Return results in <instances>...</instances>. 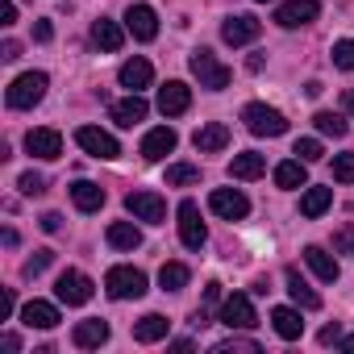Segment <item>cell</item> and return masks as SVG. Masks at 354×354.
Returning <instances> with one entry per match:
<instances>
[{
	"label": "cell",
	"mask_w": 354,
	"mask_h": 354,
	"mask_svg": "<svg viewBox=\"0 0 354 354\" xmlns=\"http://www.w3.org/2000/svg\"><path fill=\"white\" fill-rule=\"evenodd\" d=\"M188 67H192V75L201 80V88H209V92H221V88H230V80H234V71L213 55V50H192V59H188Z\"/></svg>",
	"instance_id": "cell-1"
},
{
	"label": "cell",
	"mask_w": 354,
	"mask_h": 354,
	"mask_svg": "<svg viewBox=\"0 0 354 354\" xmlns=\"http://www.w3.org/2000/svg\"><path fill=\"white\" fill-rule=\"evenodd\" d=\"M46 88H50L46 71H26V75H17V80L9 84L5 104H9V109H34V104H42Z\"/></svg>",
	"instance_id": "cell-2"
},
{
	"label": "cell",
	"mask_w": 354,
	"mask_h": 354,
	"mask_svg": "<svg viewBox=\"0 0 354 354\" xmlns=\"http://www.w3.org/2000/svg\"><path fill=\"white\" fill-rule=\"evenodd\" d=\"M242 121H246V129L254 138H279V133H288V117L279 109H271V104H259V100L242 109Z\"/></svg>",
	"instance_id": "cell-3"
},
{
	"label": "cell",
	"mask_w": 354,
	"mask_h": 354,
	"mask_svg": "<svg viewBox=\"0 0 354 354\" xmlns=\"http://www.w3.org/2000/svg\"><path fill=\"white\" fill-rule=\"evenodd\" d=\"M104 292H109L113 300H138V296H146V275H142L138 267H109Z\"/></svg>",
	"instance_id": "cell-4"
},
{
	"label": "cell",
	"mask_w": 354,
	"mask_h": 354,
	"mask_svg": "<svg viewBox=\"0 0 354 354\" xmlns=\"http://www.w3.org/2000/svg\"><path fill=\"white\" fill-rule=\"evenodd\" d=\"M125 209L133 213V221H146V225H162L167 221V201L158 192H146V188L129 192L125 196Z\"/></svg>",
	"instance_id": "cell-5"
},
{
	"label": "cell",
	"mask_w": 354,
	"mask_h": 354,
	"mask_svg": "<svg viewBox=\"0 0 354 354\" xmlns=\"http://www.w3.org/2000/svg\"><path fill=\"white\" fill-rule=\"evenodd\" d=\"M180 242H184L188 250H201V246L209 242V230H205V221H201V205H196V201H180Z\"/></svg>",
	"instance_id": "cell-6"
},
{
	"label": "cell",
	"mask_w": 354,
	"mask_h": 354,
	"mask_svg": "<svg viewBox=\"0 0 354 354\" xmlns=\"http://www.w3.org/2000/svg\"><path fill=\"white\" fill-rule=\"evenodd\" d=\"M321 13V0H283L275 9V26L283 30H300V26H313Z\"/></svg>",
	"instance_id": "cell-7"
},
{
	"label": "cell",
	"mask_w": 354,
	"mask_h": 354,
	"mask_svg": "<svg viewBox=\"0 0 354 354\" xmlns=\"http://www.w3.org/2000/svg\"><path fill=\"white\" fill-rule=\"evenodd\" d=\"M217 321L221 325H230V329H254L259 325V313H254V304H250V296H242V292H234L225 304H221V313H217Z\"/></svg>",
	"instance_id": "cell-8"
},
{
	"label": "cell",
	"mask_w": 354,
	"mask_h": 354,
	"mask_svg": "<svg viewBox=\"0 0 354 354\" xmlns=\"http://www.w3.org/2000/svg\"><path fill=\"white\" fill-rule=\"evenodd\" d=\"M75 142H80L92 158H117V154H121L117 138H113V133H104L100 125H80V129H75Z\"/></svg>",
	"instance_id": "cell-9"
},
{
	"label": "cell",
	"mask_w": 354,
	"mask_h": 354,
	"mask_svg": "<svg viewBox=\"0 0 354 354\" xmlns=\"http://www.w3.org/2000/svg\"><path fill=\"white\" fill-rule=\"evenodd\" d=\"M55 296H59L63 304L80 308V304H88V300H92V279H88L84 271H63V275H59V283H55Z\"/></svg>",
	"instance_id": "cell-10"
},
{
	"label": "cell",
	"mask_w": 354,
	"mask_h": 354,
	"mask_svg": "<svg viewBox=\"0 0 354 354\" xmlns=\"http://www.w3.org/2000/svg\"><path fill=\"white\" fill-rule=\"evenodd\" d=\"M188 104H192V88L184 80H167L158 88V113L162 117H180V113H188Z\"/></svg>",
	"instance_id": "cell-11"
},
{
	"label": "cell",
	"mask_w": 354,
	"mask_h": 354,
	"mask_svg": "<svg viewBox=\"0 0 354 354\" xmlns=\"http://www.w3.org/2000/svg\"><path fill=\"white\" fill-rule=\"evenodd\" d=\"M209 209H213L217 217H225V221H242V217L250 213V201H246L238 188H217V192L209 196Z\"/></svg>",
	"instance_id": "cell-12"
},
{
	"label": "cell",
	"mask_w": 354,
	"mask_h": 354,
	"mask_svg": "<svg viewBox=\"0 0 354 354\" xmlns=\"http://www.w3.org/2000/svg\"><path fill=\"white\" fill-rule=\"evenodd\" d=\"M125 30L138 38V42H154L158 38V17L150 5H129L125 9Z\"/></svg>",
	"instance_id": "cell-13"
},
{
	"label": "cell",
	"mask_w": 354,
	"mask_h": 354,
	"mask_svg": "<svg viewBox=\"0 0 354 354\" xmlns=\"http://www.w3.org/2000/svg\"><path fill=\"white\" fill-rule=\"evenodd\" d=\"M259 34H263V21L250 17V13H238V17H230V21L221 26V38H225L230 46H246V42H254Z\"/></svg>",
	"instance_id": "cell-14"
},
{
	"label": "cell",
	"mask_w": 354,
	"mask_h": 354,
	"mask_svg": "<svg viewBox=\"0 0 354 354\" xmlns=\"http://www.w3.org/2000/svg\"><path fill=\"white\" fill-rule=\"evenodd\" d=\"M26 150L34 154V158H59L63 154V133L59 129H30L26 133Z\"/></svg>",
	"instance_id": "cell-15"
},
{
	"label": "cell",
	"mask_w": 354,
	"mask_h": 354,
	"mask_svg": "<svg viewBox=\"0 0 354 354\" xmlns=\"http://www.w3.org/2000/svg\"><path fill=\"white\" fill-rule=\"evenodd\" d=\"M175 142H180V138H175V129L171 125H158V129H150L142 138V158L146 162H158V158H167L175 150Z\"/></svg>",
	"instance_id": "cell-16"
},
{
	"label": "cell",
	"mask_w": 354,
	"mask_h": 354,
	"mask_svg": "<svg viewBox=\"0 0 354 354\" xmlns=\"http://www.w3.org/2000/svg\"><path fill=\"white\" fill-rule=\"evenodd\" d=\"M192 146H196L201 154H217V150H225V146H230V125H221V121L201 125V129L192 133Z\"/></svg>",
	"instance_id": "cell-17"
},
{
	"label": "cell",
	"mask_w": 354,
	"mask_h": 354,
	"mask_svg": "<svg viewBox=\"0 0 354 354\" xmlns=\"http://www.w3.org/2000/svg\"><path fill=\"white\" fill-rule=\"evenodd\" d=\"M146 113H150V104H146L138 92H129L125 100H117V104H113V121H117L121 129H133L138 121H146Z\"/></svg>",
	"instance_id": "cell-18"
},
{
	"label": "cell",
	"mask_w": 354,
	"mask_h": 354,
	"mask_svg": "<svg viewBox=\"0 0 354 354\" xmlns=\"http://www.w3.org/2000/svg\"><path fill=\"white\" fill-rule=\"evenodd\" d=\"M21 325H30V329H55L59 325V308L50 300H30L21 308Z\"/></svg>",
	"instance_id": "cell-19"
},
{
	"label": "cell",
	"mask_w": 354,
	"mask_h": 354,
	"mask_svg": "<svg viewBox=\"0 0 354 354\" xmlns=\"http://www.w3.org/2000/svg\"><path fill=\"white\" fill-rule=\"evenodd\" d=\"M71 342H75L80 350H96V346H104V342H109V321H100V317L80 321L75 333H71Z\"/></svg>",
	"instance_id": "cell-20"
},
{
	"label": "cell",
	"mask_w": 354,
	"mask_h": 354,
	"mask_svg": "<svg viewBox=\"0 0 354 354\" xmlns=\"http://www.w3.org/2000/svg\"><path fill=\"white\" fill-rule=\"evenodd\" d=\"M117 80H121V88H129V92H138V88H146V84L154 80V67H150L146 59H129V63H121V71H117Z\"/></svg>",
	"instance_id": "cell-21"
},
{
	"label": "cell",
	"mask_w": 354,
	"mask_h": 354,
	"mask_svg": "<svg viewBox=\"0 0 354 354\" xmlns=\"http://www.w3.org/2000/svg\"><path fill=\"white\" fill-rule=\"evenodd\" d=\"M304 263L313 267V275L321 279V283H333L337 275H342V267H337V259H329L321 246H304Z\"/></svg>",
	"instance_id": "cell-22"
},
{
	"label": "cell",
	"mask_w": 354,
	"mask_h": 354,
	"mask_svg": "<svg viewBox=\"0 0 354 354\" xmlns=\"http://www.w3.org/2000/svg\"><path fill=\"white\" fill-rule=\"evenodd\" d=\"M271 325L283 342H296L304 333V321H300V304L296 308H271Z\"/></svg>",
	"instance_id": "cell-23"
},
{
	"label": "cell",
	"mask_w": 354,
	"mask_h": 354,
	"mask_svg": "<svg viewBox=\"0 0 354 354\" xmlns=\"http://www.w3.org/2000/svg\"><path fill=\"white\" fill-rule=\"evenodd\" d=\"M263 171H267V158L254 154V150H242V154H234V162H230V175H234V180H259Z\"/></svg>",
	"instance_id": "cell-24"
},
{
	"label": "cell",
	"mask_w": 354,
	"mask_h": 354,
	"mask_svg": "<svg viewBox=\"0 0 354 354\" xmlns=\"http://www.w3.org/2000/svg\"><path fill=\"white\" fill-rule=\"evenodd\" d=\"M92 42H96L100 50H109V55H113V50H121V46H125V30H121L117 21H109V17H100V21L92 26Z\"/></svg>",
	"instance_id": "cell-25"
},
{
	"label": "cell",
	"mask_w": 354,
	"mask_h": 354,
	"mask_svg": "<svg viewBox=\"0 0 354 354\" xmlns=\"http://www.w3.org/2000/svg\"><path fill=\"white\" fill-rule=\"evenodd\" d=\"M71 201H75L80 213H96L104 205V188L92 184V180H80V184H71Z\"/></svg>",
	"instance_id": "cell-26"
},
{
	"label": "cell",
	"mask_w": 354,
	"mask_h": 354,
	"mask_svg": "<svg viewBox=\"0 0 354 354\" xmlns=\"http://www.w3.org/2000/svg\"><path fill=\"white\" fill-rule=\"evenodd\" d=\"M104 238H109V246H113V250H138V246H142V230H138V225H129V221H113Z\"/></svg>",
	"instance_id": "cell-27"
},
{
	"label": "cell",
	"mask_w": 354,
	"mask_h": 354,
	"mask_svg": "<svg viewBox=\"0 0 354 354\" xmlns=\"http://www.w3.org/2000/svg\"><path fill=\"white\" fill-rule=\"evenodd\" d=\"M162 337H167V317H162V313H146V317L133 325V342H142V346L162 342Z\"/></svg>",
	"instance_id": "cell-28"
},
{
	"label": "cell",
	"mask_w": 354,
	"mask_h": 354,
	"mask_svg": "<svg viewBox=\"0 0 354 354\" xmlns=\"http://www.w3.org/2000/svg\"><path fill=\"white\" fill-rule=\"evenodd\" d=\"M288 296H292L300 308H308V313H313V308H321V296L300 279V271H296V267H288Z\"/></svg>",
	"instance_id": "cell-29"
},
{
	"label": "cell",
	"mask_w": 354,
	"mask_h": 354,
	"mask_svg": "<svg viewBox=\"0 0 354 354\" xmlns=\"http://www.w3.org/2000/svg\"><path fill=\"white\" fill-rule=\"evenodd\" d=\"M275 184H279V188H288V192H292V188H304V184H308V171H304V162H300V158H288V162H279V167H275Z\"/></svg>",
	"instance_id": "cell-30"
},
{
	"label": "cell",
	"mask_w": 354,
	"mask_h": 354,
	"mask_svg": "<svg viewBox=\"0 0 354 354\" xmlns=\"http://www.w3.org/2000/svg\"><path fill=\"white\" fill-rule=\"evenodd\" d=\"M329 205H333V188H308V192L300 196V213H304L308 221H317Z\"/></svg>",
	"instance_id": "cell-31"
},
{
	"label": "cell",
	"mask_w": 354,
	"mask_h": 354,
	"mask_svg": "<svg viewBox=\"0 0 354 354\" xmlns=\"http://www.w3.org/2000/svg\"><path fill=\"white\" fill-rule=\"evenodd\" d=\"M188 279H192L188 263H162V271H158L162 292H184V288H188Z\"/></svg>",
	"instance_id": "cell-32"
},
{
	"label": "cell",
	"mask_w": 354,
	"mask_h": 354,
	"mask_svg": "<svg viewBox=\"0 0 354 354\" xmlns=\"http://www.w3.org/2000/svg\"><path fill=\"white\" fill-rule=\"evenodd\" d=\"M188 184H201V167H192V162H171L167 167V188H188Z\"/></svg>",
	"instance_id": "cell-33"
},
{
	"label": "cell",
	"mask_w": 354,
	"mask_h": 354,
	"mask_svg": "<svg viewBox=\"0 0 354 354\" xmlns=\"http://www.w3.org/2000/svg\"><path fill=\"white\" fill-rule=\"evenodd\" d=\"M313 125H317L325 138H346V133H350V125H346V117H342V113H317V117H313Z\"/></svg>",
	"instance_id": "cell-34"
},
{
	"label": "cell",
	"mask_w": 354,
	"mask_h": 354,
	"mask_svg": "<svg viewBox=\"0 0 354 354\" xmlns=\"http://www.w3.org/2000/svg\"><path fill=\"white\" fill-rule=\"evenodd\" d=\"M259 354V342L254 337H225V342H217L213 346V354Z\"/></svg>",
	"instance_id": "cell-35"
},
{
	"label": "cell",
	"mask_w": 354,
	"mask_h": 354,
	"mask_svg": "<svg viewBox=\"0 0 354 354\" xmlns=\"http://www.w3.org/2000/svg\"><path fill=\"white\" fill-rule=\"evenodd\" d=\"M50 263H55V250H34V259H26L21 275H26V279H38V275H42Z\"/></svg>",
	"instance_id": "cell-36"
},
{
	"label": "cell",
	"mask_w": 354,
	"mask_h": 354,
	"mask_svg": "<svg viewBox=\"0 0 354 354\" xmlns=\"http://www.w3.org/2000/svg\"><path fill=\"white\" fill-rule=\"evenodd\" d=\"M333 67H342V71H354V38H342V42H333Z\"/></svg>",
	"instance_id": "cell-37"
},
{
	"label": "cell",
	"mask_w": 354,
	"mask_h": 354,
	"mask_svg": "<svg viewBox=\"0 0 354 354\" xmlns=\"http://www.w3.org/2000/svg\"><path fill=\"white\" fill-rule=\"evenodd\" d=\"M333 180H337V184H354V150L333 158Z\"/></svg>",
	"instance_id": "cell-38"
},
{
	"label": "cell",
	"mask_w": 354,
	"mask_h": 354,
	"mask_svg": "<svg viewBox=\"0 0 354 354\" xmlns=\"http://www.w3.org/2000/svg\"><path fill=\"white\" fill-rule=\"evenodd\" d=\"M292 154H296V158H300V162H317V158H321V154H325V150H321V142H317V138H300V142H296V150H292Z\"/></svg>",
	"instance_id": "cell-39"
},
{
	"label": "cell",
	"mask_w": 354,
	"mask_h": 354,
	"mask_svg": "<svg viewBox=\"0 0 354 354\" xmlns=\"http://www.w3.org/2000/svg\"><path fill=\"white\" fill-rule=\"evenodd\" d=\"M333 254H354V225L333 230Z\"/></svg>",
	"instance_id": "cell-40"
},
{
	"label": "cell",
	"mask_w": 354,
	"mask_h": 354,
	"mask_svg": "<svg viewBox=\"0 0 354 354\" xmlns=\"http://www.w3.org/2000/svg\"><path fill=\"white\" fill-rule=\"evenodd\" d=\"M17 188H21L26 196H38V192H46V180H42V175H38V171H26V175H21V180H17Z\"/></svg>",
	"instance_id": "cell-41"
},
{
	"label": "cell",
	"mask_w": 354,
	"mask_h": 354,
	"mask_svg": "<svg viewBox=\"0 0 354 354\" xmlns=\"http://www.w3.org/2000/svg\"><path fill=\"white\" fill-rule=\"evenodd\" d=\"M317 337H321V346H333V342H342V325L333 321V325H325V329H321Z\"/></svg>",
	"instance_id": "cell-42"
},
{
	"label": "cell",
	"mask_w": 354,
	"mask_h": 354,
	"mask_svg": "<svg viewBox=\"0 0 354 354\" xmlns=\"http://www.w3.org/2000/svg\"><path fill=\"white\" fill-rule=\"evenodd\" d=\"M0 59H5V63H13V59H21V42H5V46H0Z\"/></svg>",
	"instance_id": "cell-43"
},
{
	"label": "cell",
	"mask_w": 354,
	"mask_h": 354,
	"mask_svg": "<svg viewBox=\"0 0 354 354\" xmlns=\"http://www.w3.org/2000/svg\"><path fill=\"white\" fill-rule=\"evenodd\" d=\"M50 38H55L50 21H34V42H50Z\"/></svg>",
	"instance_id": "cell-44"
},
{
	"label": "cell",
	"mask_w": 354,
	"mask_h": 354,
	"mask_svg": "<svg viewBox=\"0 0 354 354\" xmlns=\"http://www.w3.org/2000/svg\"><path fill=\"white\" fill-rule=\"evenodd\" d=\"M38 225H42L46 234H59V230H63V217H59V213H46V217H42Z\"/></svg>",
	"instance_id": "cell-45"
},
{
	"label": "cell",
	"mask_w": 354,
	"mask_h": 354,
	"mask_svg": "<svg viewBox=\"0 0 354 354\" xmlns=\"http://www.w3.org/2000/svg\"><path fill=\"white\" fill-rule=\"evenodd\" d=\"M13 21H17V5L5 0V9H0V26H13Z\"/></svg>",
	"instance_id": "cell-46"
},
{
	"label": "cell",
	"mask_w": 354,
	"mask_h": 354,
	"mask_svg": "<svg viewBox=\"0 0 354 354\" xmlns=\"http://www.w3.org/2000/svg\"><path fill=\"white\" fill-rule=\"evenodd\" d=\"M13 308H17V296H13V292H5V300H0V313H5V321L13 317Z\"/></svg>",
	"instance_id": "cell-47"
},
{
	"label": "cell",
	"mask_w": 354,
	"mask_h": 354,
	"mask_svg": "<svg viewBox=\"0 0 354 354\" xmlns=\"http://www.w3.org/2000/svg\"><path fill=\"white\" fill-rule=\"evenodd\" d=\"M217 300H221V283H209L205 288V304H217Z\"/></svg>",
	"instance_id": "cell-48"
},
{
	"label": "cell",
	"mask_w": 354,
	"mask_h": 354,
	"mask_svg": "<svg viewBox=\"0 0 354 354\" xmlns=\"http://www.w3.org/2000/svg\"><path fill=\"white\" fill-rule=\"evenodd\" d=\"M342 109L354 117V88H346V92H342Z\"/></svg>",
	"instance_id": "cell-49"
},
{
	"label": "cell",
	"mask_w": 354,
	"mask_h": 354,
	"mask_svg": "<svg viewBox=\"0 0 354 354\" xmlns=\"http://www.w3.org/2000/svg\"><path fill=\"white\" fill-rule=\"evenodd\" d=\"M246 71H263V55H250L246 59Z\"/></svg>",
	"instance_id": "cell-50"
},
{
	"label": "cell",
	"mask_w": 354,
	"mask_h": 354,
	"mask_svg": "<svg viewBox=\"0 0 354 354\" xmlns=\"http://www.w3.org/2000/svg\"><path fill=\"white\" fill-rule=\"evenodd\" d=\"M5 350H21V337L17 333H5Z\"/></svg>",
	"instance_id": "cell-51"
},
{
	"label": "cell",
	"mask_w": 354,
	"mask_h": 354,
	"mask_svg": "<svg viewBox=\"0 0 354 354\" xmlns=\"http://www.w3.org/2000/svg\"><path fill=\"white\" fill-rule=\"evenodd\" d=\"M337 346H342V350H346V354H350V350H354V333H350V337H342V342H337Z\"/></svg>",
	"instance_id": "cell-52"
},
{
	"label": "cell",
	"mask_w": 354,
	"mask_h": 354,
	"mask_svg": "<svg viewBox=\"0 0 354 354\" xmlns=\"http://www.w3.org/2000/svg\"><path fill=\"white\" fill-rule=\"evenodd\" d=\"M259 5H267V0H259Z\"/></svg>",
	"instance_id": "cell-53"
}]
</instances>
